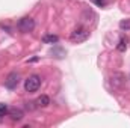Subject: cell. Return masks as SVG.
Listing matches in <instances>:
<instances>
[{
    "label": "cell",
    "mask_w": 130,
    "mask_h": 128,
    "mask_svg": "<svg viewBox=\"0 0 130 128\" xmlns=\"http://www.w3.org/2000/svg\"><path fill=\"white\" fill-rule=\"evenodd\" d=\"M88 38H89V32L85 27H77V29H74L71 32V35H70V41L74 42V44H80V42L86 41Z\"/></svg>",
    "instance_id": "1"
},
{
    "label": "cell",
    "mask_w": 130,
    "mask_h": 128,
    "mask_svg": "<svg viewBox=\"0 0 130 128\" xmlns=\"http://www.w3.org/2000/svg\"><path fill=\"white\" fill-rule=\"evenodd\" d=\"M39 86H41V78H39V75H30V77H27L26 81H24V91L29 92V94L36 92V91L39 89Z\"/></svg>",
    "instance_id": "2"
},
{
    "label": "cell",
    "mask_w": 130,
    "mask_h": 128,
    "mask_svg": "<svg viewBox=\"0 0 130 128\" xmlns=\"http://www.w3.org/2000/svg\"><path fill=\"white\" fill-rule=\"evenodd\" d=\"M33 27H35V21H33V18H30V17H23L18 21V30L21 33L32 32Z\"/></svg>",
    "instance_id": "3"
},
{
    "label": "cell",
    "mask_w": 130,
    "mask_h": 128,
    "mask_svg": "<svg viewBox=\"0 0 130 128\" xmlns=\"http://www.w3.org/2000/svg\"><path fill=\"white\" fill-rule=\"evenodd\" d=\"M110 83L113 88H123L126 84V75L123 72H113L110 77Z\"/></svg>",
    "instance_id": "4"
},
{
    "label": "cell",
    "mask_w": 130,
    "mask_h": 128,
    "mask_svg": "<svg viewBox=\"0 0 130 128\" xmlns=\"http://www.w3.org/2000/svg\"><path fill=\"white\" fill-rule=\"evenodd\" d=\"M20 77H18V74L17 72H11L8 77H6V80H5V86L8 88V89H15L17 88V84H18V80Z\"/></svg>",
    "instance_id": "5"
},
{
    "label": "cell",
    "mask_w": 130,
    "mask_h": 128,
    "mask_svg": "<svg viewBox=\"0 0 130 128\" xmlns=\"http://www.w3.org/2000/svg\"><path fill=\"white\" fill-rule=\"evenodd\" d=\"M9 115H11V119H12V121H21V119L24 118L23 110H21V109H17V107L11 109V110H9Z\"/></svg>",
    "instance_id": "6"
},
{
    "label": "cell",
    "mask_w": 130,
    "mask_h": 128,
    "mask_svg": "<svg viewBox=\"0 0 130 128\" xmlns=\"http://www.w3.org/2000/svg\"><path fill=\"white\" fill-rule=\"evenodd\" d=\"M35 102H36V105H38V107H47V105L50 104V98H48L47 95H41L36 101H35Z\"/></svg>",
    "instance_id": "7"
},
{
    "label": "cell",
    "mask_w": 130,
    "mask_h": 128,
    "mask_svg": "<svg viewBox=\"0 0 130 128\" xmlns=\"http://www.w3.org/2000/svg\"><path fill=\"white\" fill-rule=\"evenodd\" d=\"M42 41H44L45 44H56V42L59 41V38H58L56 35H45V36L42 38Z\"/></svg>",
    "instance_id": "8"
},
{
    "label": "cell",
    "mask_w": 130,
    "mask_h": 128,
    "mask_svg": "<svg viewBox=\"0 0 130 128\" xmlns=\"http://www.w3.org/2000/svg\"><path fill=\"white\" fill-rule=\"evenodd\" d=\"M126 48H127V39H126V38H121V39H120V44H118V47H117V50L123 53V51H126Z\"/></svg>",
    "instance_id": "9"
},
{
    "label": "cell",
    "mask_w": 130,
    "mask_h": 128,
    "mask_svg": "<svg viewBox=\"0 0 130 128\" xmlns=\"http://www.w3.org/2000/svg\"><path fill=\"white\" fill-rule=\"evenodd\" d=\"M8 112H9V110H8V105H6V104H3V102H0V119H2Z\"/></svg>",
    "instance_id": "10"
},
{
    "label": "cell",
    "mask_w": 130,
    "mask_h": 128,
    "mask_svg": "<svg viewBox=\"0 0 130 128\" xmlns=\"http://www.w3.org/2000/svg\"><path fill=\"white\" fill-rule=\"evenodd\" d=\"M91 2H92L94 5H97V6H100V8H103V6L106 5V3H104V0H91Z\"/></svg>",
    "instance_id": "11"
},
{
    "label": "cell",
    "mask_w": 130,
    "mask_h": 128,
    "mask_svg": "<svg viewBox=\"0 0 130 128\" xmlns=\"http://www.w3.org/2000/svg\"><path fill=\"white\" fill-rule=\"evenodd\" d=\"M120 26H121V29H124V27H129L130 24H129V21H123V23H121Z\"/></svg>",
    "instance_id": "12"
}]
</instances>
